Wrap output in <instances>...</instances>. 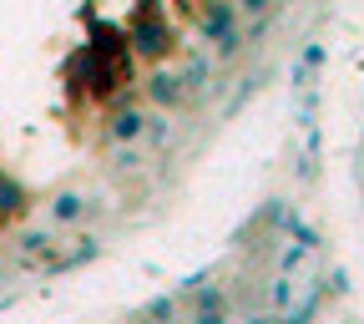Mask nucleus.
<instances>
[{
	"instance_id": "nucleus-1",
	"label": "nucleus",
	"mask_w": 364,
	"mask_h": 324,
	"mask_svg": "<svg viewBox=\"0 0 364 324\" xmlns=\"http://www.w3.org/2000/svg\"><path fill=\"white\" fill-rule=\"evenodd\" d=\"M248 324H273V319H263V314H258V319H248Z\"/></svg>"
}]
</instances>
